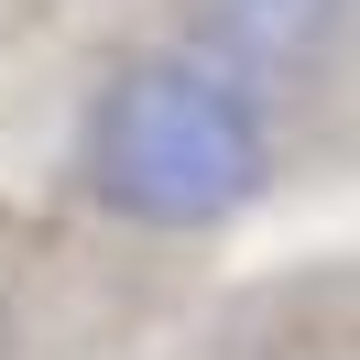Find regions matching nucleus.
I'll return each mask as SVG.
<instances>
[{
  "instance_id": "f257e3e1",
  "label": "nucleus",
  "mask_w": 360,
  "mask_h": 360,
  "mask_svg": "<svg viewBox=\"0 0 360 360\" xmlns=\"http://www.w3.org/2000/svg\"><path fill=\"white\" fill-rule=\"evenodd\" d=\"M77 164H88L98 207H120V219L207 229L229 207H251V186L273 175V142L240 77H219L207 55H142L88 98Z\"/></svg>"
},
{
  "instance_id": "f03ea898",
  "label": "nucleus",
  "mask_w": 360,
  "mask_h": 360,
  "mask_svg": "<svg viewBox=\"0 0 360 360\" xmlns=\"http://www.w3.org/2000/svg\"><path fill=\"white\" fill-rule=\"evenodd\" d=\"M338 0H197V44L219 77H295L306 55H328Z\"/></svg>"
},
{
  "instance_id": "7ed1b4c3",
  "label": "nucleus",
  "mask_w": 360,
  "mask_h": 360,
  "mask_svg": "<svg viewBox=\"0 0 360 360\" xmlns=\"http://www.w3.org/2000/svg\"><path fill=\"white\" fill-rule=\"evenodd\" d=\"M0 360H11V316H0Z\"/></svg>"
}]
</instances>
